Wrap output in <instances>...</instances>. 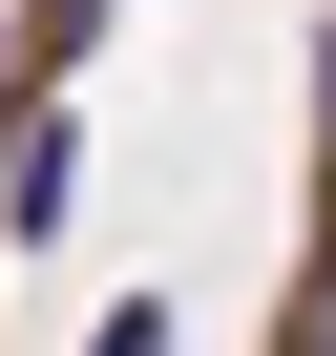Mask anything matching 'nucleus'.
Segmentation results:
<instances>
[{"instance_id": "f257e3e1", "label": "nucleus", "mask_w": 336, "mask_h": 356, "mask_svg": "<svg viewBox=\"0 0 336 356\" xmlns=\"http://www.w3.org/2000/svg\"><path fill=\"white\" fill-rule=\"evenodd\" d=\"M63 210H84V105L43 84L22 126H0V231H22V252H63Z\"/></svg>"}, {"instance_id": "f03ea898", "label": "nucleus", "mask_w": 336, "mask_h": 356, "mask_svg": "<svg viewBox=\"0 0 336 356\" xmlns=\"http://www.w3.org/2000/svg\"><path fill=\"white\" fill-rule=\"evenodd\" d=\"M84 356H168V293H126V314H105V335H84Z\"/></svg>"}, {"instance_id": "7ed1b4c3", "label": "nucleus", "mask_w": 336, "mask_h": 356, "mask_svg": "<svg viewBox=\"0 0 336 356\" xmlns=\"http://www.w3.org/2000/svg\"><path fill=\"white\" fill-rule=\"evenodd\" d=\"M273 356H336V252H315V293H294V335H273Z\"/></svg>"}]
</instances>
